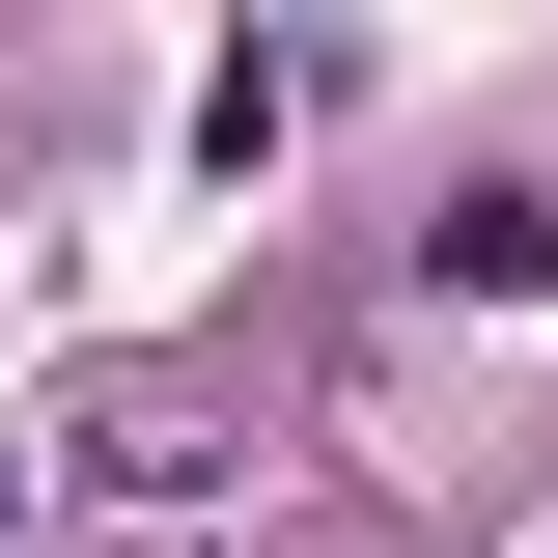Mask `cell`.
I'll return each mask as SVG.
<instances>
[{"label":"cell","instance_id":"cell-1","mask_svg":"<svg viewBox=\"0 0 558 558\" xmlns=\"http://www.w3.org/2000/svg\"><path fill=\"white\" fill-rule=\"evenodd\" d=\"M418 279H447V307H558V196H475V223H418Z\"/></svg>","mask_w":558,"mask_h":558},{"label":"cell","instance_id":"cell-2","mask_svg":"<svg viewBox=\"0 0 558 558\" xmlns=\"http://www.w3.org/2000/svg\"><path fill=\"white\" fill-rule=\"evenodd\" d=\"M0 531H28V475H0Z\"/></svg>","mask_w":558,"mask_h":558}]
</instances>
